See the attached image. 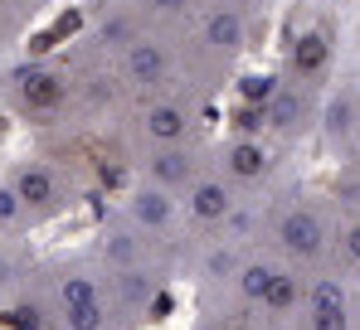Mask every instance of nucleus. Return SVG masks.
<instances>
[{
  "label": "nucleus",
  "mask_w": 360,
  "mask_h": 330,
  "mask_svg": "<svg viewBox=\"0 0 360 330\" xmlns=\"http://www.w3.org/2000/svg\"><path fill=\"white\" fill-rule=\"evenodd\" d=\"M127 78L131 83H161L166 78V49L161 44H151V39H131L127 44Z\"/></svg>",
  "instance_id": "nucleus-4"
},
{
  "label": "nucleus",
  "mask_w": 360,
  "mask_h": 330,
  "mask_svg": "<svg viewBox=\"0 0 360 330\" xmlns=\"http://www.w3.org/2000/svg\"><path fill=\"white\" fill-rule=\"evenodd\" d=\"M205 39L214 44V49H224V54H234L243 44V20L234 10H214L210 20H205Z\"/></svg>",
  "instance_id": "nucleus-8"
},
{
  "label": "nucleus",
  "mask_w": 360,
  "mask_h": 330,
  "mask_svg": "<svg viewBox=\"0 0 360 330\" xmlns=\"http://www.w3.org/2000/svg\"><path fill=\"white\" fill-rule=\"evenodd\" d=\"M278 233H283V248L297 253V258H316V253H321V223L311 219V214H302V209L288 214Z\"/></svg>",
  "instance_id": "nucleus-6"
},
{
  "label": "nucleus",
  "mask_w": 360,
  "mask_h": 330,
  "mask_svg": "<svg viewBox=\"0 0 360 330\" xmlns=\"http://www.w3.org/2000/svg\"><path fill=\"white\" fill-rule=\"evenodd\" d=\"M273 268H268V263H248V268H243V277H239V286H243V296H248V301H263V291H268V282H273Z\"/></svg>",
  "instance_id": "nucleus-15"
},
{
  "label": "nucleus",
  "mask_w": 360,
  "mask_h": 330,
  "mask_svg": "<svg viewBox=\"0 0 360 330\" xmlns=\"http://www.w3.org/2000/svg\"><path fill=\"white\" fill-rule=\"evenodd\" d=\"M346 248H351V258H360V223L351 228V238H346Z\"/></svg>",
  "instance_id": "nucleus-21"
},
{
  "label": "nucleus",
  "mask_w": 360,
  "mask_h": 330,
  "mask_svg": "<svg viewBox=\"0 0 360 330\" xmlns=\"http://www.w3.org/2000/svg\"><path fill=\"white\" fill-rule=\"evenodd\" d=\"M229 268H234L229 253H214V258H210V272H229Z\"/></svg>",
  "instance_id": "nucleus-20"
},
{
  "label": "nucleus",
  "mask_w": 360,
  "mask_h": 330,
  "mask_svg": "<svg viewBox=\"0 0 360 330\" xmlns=\"http://www.w3.org/2000/svg\"><path fill=\"white\" fill-rule=\"evenodd\" d=\"M146 5H151V10H161V15H176V10L190 5V0H146Z\"/></svg>",
  "instance_id": "nucleus-19"
},
{
  "label": "nucleus",
  "mask_w": 360,
  "mask_h": 330,
  "mask_svg": "<svg viewBox=\"0 0 360 330\" xmlns=\"http://www.w3.org/2000/svg\"><path fill=\"white\" fill-rule=\"evenodd\" d=\"M185 112L180 107H151L146 112V136L151 141H166V146H176V141H185Z\"/></svg>",
  "instance_id": "nucleus-10"
},
{
  "label": "nucleus",
  "mask_w": 360,
  "mask_h": 330,
  "mask_svg": "<svg viewBox=\"0 0 360 330\" xmlns=\"http://www.w3.org/2000/svg\"><path fill=\"white\" fill-rule=\"evenodd\" d=\"M131 219L141 223V228H166V223H171V199H166V190H161V185L136 190V194H131Z\"/></svg>",
  "instance_id": "nucleus-7"
},
{
  "label": "nucleus",
  "mask_w": 360,
  "mask_h": 330,
  "mask_svg": "<svg viewBox=\"0 0 360 330\" xmlns=\"http://www.w3.org/2000/svg\"><path fill=\"white\" fill-rule=\"evenodd\" d=\"M273 93H278V78H268V73H263V78H258V73L243 78V98H248V103H268Z\"/></svg>",
  "instance_id": "nucleus-17"
},
{
  "label": "nucleus",
  "mask_w": 360,
  "mask_h": 330,
  "mask_svg": "<svg viewBox=\"0 0 360 330\" xmlns=\"http://www.w3.org/2000/svg\"><path fill=\"white\" fill-rule=\"evenodd\" d=\"M297 117H302V103L292 93H273L268 98V121L273 126H297Z\"/></svg>",
  "instance_id": "nucleus-16"
},
{
  "label": "nucleus",
  "mask_w": 360,
  "mask_h": 330,
  "mask_svg": "<svg viewBox=\"0 0 360 330\" xmlns=\"http://www.w3.org/2000/svg\"><path fill=\"white\" fill-rule=\"evenodd\" d=\"M10 190L20 194L25 209H54V204H59V180H54L44 165H20L15 180H10Z\"/></svg>",
  "instance_id": "nucleus-2"
},
{
  "label": "nucleus",
  "mask_w": 360,
  "mask_h": 330,
  "mask_svg": "<svg viewBox=\"0 0 360 330\" xmlns=\"http://www.w3.org/2000/svg\"><path fill=\"white\" fill-rule=\"evenodd\" d=\"M25 214V204H20V194L10 190V185H0V223H15Z\"/></svg>",
  "instance_id": "nucleus-18"
},
{
  "label": "nucleus",
  "mask_w": 360,
  "mask_h": 330,
  "mask_svg": "<svg viewBox=\"0 0 360 330\" xmlns=\"http://www.w3.org/2000/svg\"><path fill=\"white\" fill-rule=\"evenodd\" d=\"M63 98V78L54 68H25L20 73V103L25 107H54Z\"/></svg>",
  "instance_id": "nucleus-5"
},
{
  "label": "nucleus",
  "mask_w": 360,
  "mask_h": 330,
  "mask_svg": "<svg viewBox=\"0 0 360 330\" xmlns=\"http://www.w3.org/2000/svg\"><path fill=\"white\" fill-rule=\"evenodd\" d=\"M292 63H297L302 73H321V63H326V39H321V34H302Z\"/></svg>",
  "instance_id": "nucleus-13"
},
{
  "label": "nucleus",
  "mask_w": 360,
  "mask_h": 330,
  "mask_svg": "<svg viewBox=\"0 0 360 330\" xmlns=\"http://www.w3.org/2000/svg\"><path fill=\"white\" fill-rule=\"evenodd\" d=\"M229 204H234V199H229V190H224V185H214V180H205V185H195V190H190V214H195V219H224V214H229Z\"/></svg>",
  "instance_id": "nucleus-9"
},
{
  "label": "nucleus",
  "mask_w": 360,
  "mask_h": 330,
  "mask_svg": "<svg viewBox=\"0 0 360 330\" xmlns=\"http://www.w3.org/2000/svg\"><path fill=\"white\" fill-rule=\"evenodd\" d=\"M351 316H346V291L336 282H316L311 291V330H346Z\"/></svg>",
  "instance_id": "nucleus-3"
},
{
  "label": "nucleus",
  "mask_w": 360,
  "mask_h": 330,
  "mask_svg": "<svg viewBox=\"0 0 360 330\" xmlns=\"http://www.w3.org/2000/svg\"><path fill=\"white\" fill-rule=\"evenodd\" d=\"M263 306H273V311H288V306H297V277H273L268 282V291H263Z\"/></svg>",
  "instance_id": "nucleus-14"
},
{
  "label": "nucleus",
  "mask_w": 360,
  "mask_h": 330,
  "mask_svg": "<svg viewBox=\"0 0 360 330\" xmlns=\"http://www.w3.org/2000/svg\"><path fill=\"white\" fill-rule=\"evenodd\" d=\"M151 175H156L161 190H166V185H185V180H190V156H185V151H161V156L151 161Z\"/></svg>",
  "instance_id": "nucleus-12"
},
{
  "label": "nucleus",
  "mask_w": 360,
  "mask_h": 330,
  "mask_svg": "<svg viewBox=\"0 0 360 330\" xmlns=\"http://www.w3.org/2000/svg\"><path fill=\"white\" fill-rule=\"evenodd\" d=\"M59 301H63V321L68 330H103L108 326V311H103V296L88 277H63L59 282Z\"/></svg>",
  "instance_id": "nucleus-1"
},
{
  "label": "nucleus",
  "mask_w": 360,
  "mask_h": 330,
  "mask_svg": "<svg viewBox=\"0 0 360 330\" xmlns=\"http://www.w3.org/2000/svg\"><path fill=\"white\" fill-rule=\"evenodd\" d=\"M229 170H234L239 180H258V175L268 170V151H263L258 141H234V151H229Z\"/></svg>",
  "instance_id": "nucleus-11"
},
{
  "label": "nucleus",
  "mask_w": 360,
  "mask_h": 330,
  "mask_svg": "<svg viewBox=\"0 0 360 330\" xmlns=\"http://www.w3.org/2000/svg\"><path fill=\"white\" fill-rule=\"evenodd\" d=\"M0 277H5V253H0Z\"/></svg>",
  "instance_id": "nucleus-22"
}]
</instances>
